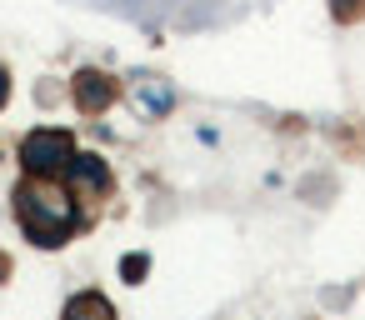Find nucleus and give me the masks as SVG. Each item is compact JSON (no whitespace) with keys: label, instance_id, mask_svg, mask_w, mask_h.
<instances>
[{"label":"nucleus","instance_id":"20e7f679","mask_svg":"<svg viewBox=\"0 0 365 320\" xmlns=\"http://www.w3.org/2000/svg\"><path fill=\"white\" fill-rule=\"evenodd\" d=\"M71 185H76V190H91V195H101V190H110V165H106L101 155L81 150V155L71 160Z\"/></svg>","mask_w":365,"mask_h":320},{"label":"nucleus","instance_id":"39448f33","mask_svg":"<svg viewBox=\"0 0 365 320\" xmlns=\"http://www.w3.org/2000/svg\"><path fill=\"white\" fill-rule=\"evenodd\" d=\"M61 320H115V305H110L101 290H81V295L66 305Z\"/></svg>","mask_w":365,"mask_h":320},{"label":"nucleus","instance_id":"423d86ee","mask_svg":"<svg viewBox=\"0 0 365 320\" xmlns=\"http://www.w3.org/2000/svg\"><path fill=\"white\" fill-rule=\"evenodd\" d=\"M170 100H175L170 86H145V91H140V110H150V115H165Z\"/></svg>","mask_w":365,"mask_h":320},{"label":"nucleus","instance_id":"7ed1b4c3","mask_svg":"<svg viewBox=\"0 0 365 320\" xmlns=\"http://www.w3.org/2000/svg\"><path fill=\"white\" fill-rule=\"evenodd\" d=\"M71 100H76V110L101 115V110L115 100V81L101 76V71H76V81H71Z\"/></svg>","mask_w":365,"mask_h":320},{"label":"nucleus","instance_id":"0eeeda50","mask_svg":"<svg viewBox=\"0 0 365 320\" xmlns=\"http://www.w3.org/2000/svg\"><path fill=\"white\" fill-rule=\"evenodd\" d=\"M145 270H150V255H140V250L120 260V280H125V285H140V280H145Z\"/></svg>","mask_w":365,"mask_h":320},{"label":"nucleus","instance_id":"f03ea898","mask_svg":"<svg viewBox=\"0 0 365 320\" xmlns=\"http://www.w3.org/2000/svg\"><path fill=\"white\" fill-rule=\"evenodd\" d=\"M76 155H81V150H76V135L61 130V125L31 130V135L21 140V165H26L36 180H46V175H56V170H71Z\"/></svg>","mask_w":365,"mask_h":320},{"label":"nucleus","instance_id":"1a4fd4ad","mask_svg":"<svg viewBox=\"0 0 365 320\" xmlns=\"http://www.w3.org/2000/svg\"><path fill=\"white\" fill-rule=\"evenodd\" d=\"M6 100H11V71L0 66V110H6Z\"/></svg>","mask_w":365,"mask_h":320},{"label":"nucleus","instance_id":"f257e3e1","mask_svg":"<svg viewBox=\"0 0 365 320\" xmlns=\"http://www.w3.org/2000/svg\"><path fill=\"white\" fill-rule=\"evenodd\" d=\"M16 215H21V230H26L36 245H46V250L66 245L71 230L81 225L76 195H66V190H56V185H46V180H26V185L16 190Z\"/></svg>","mask_w":365,"mask_h":320},{"label":"nucleus","instance_id":"6e6552de","mask_svg":"<svg viewBox=\"0 0 365 320\" xmlns=\"http://www.w3.org/2000/svg\"><path fill=\"white\" fill-rule=\"evenodd\" d=\"M330 11H335V21H355L365 11V0H330Z\"/></svg>","mask_w":365,"mask_h":320}]
</instances>
